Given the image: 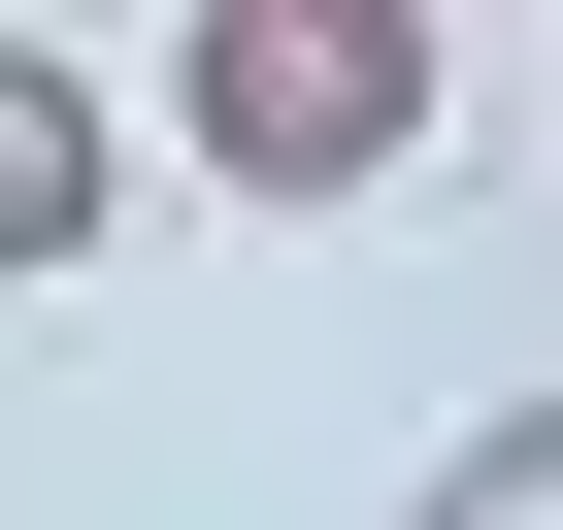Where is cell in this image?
I'll return each instance as SVG.
<instances>
[{
    "instance_id": "3",
    "label": "cell",
    "mask_w": 563,
    "mask_h": 530,
    "mask_svg": "<svg viewBox=\"0 0 563 530\" xmlns=\"http://www.w3.org/2000/svg\"><path fill=\"white\" fill-rule=\"evenodd\" d=\"M398 530H563V365H530V398H464V431H431V497H398Z\"/></svg>"
},
{
    "instance_id": "4",
    "label": "cell",
    "mask_w": 563,
    "mask_h": 530,
    "mask_svg": "<svg viewBox=\"0 0 563 530\" xmlns=\"http://www.w3.org/2000/svg\"><path fill=\"white\" fill-rule=\"evenodd\" d=\"M530 100H563V67H530Z\"/></svg>"
},
{
    "instance_id": "2",
    "label": "cell",
    "mask_w": 563,
    "mask_h": 530,
    "mask_svg": "<svg viewBox=\"0 0 563 530\" xmlns=\"http://www.w3.org/2000/svg\"><path fill=\"white\" fill-rule=\"evenodd\" d=\"M100 199H133V100H100L67 34H0V299H67V265H100Z\"/></svg>"
},
{
    "instance_id": "1",
    "label": "cell",
    "mask_w": 563,
    "mask_h": 530,
    "mask_svg": "<svg viewBox=\"0 0 563 530\" xmlns=\"http://www.w3.org/2000/svg\"><path fill=\"white\" fill-rule=\"evenodd\" d=\"M166 166L199 199H398L431 166V0H199L166 34Z\"/></svg>"
}]
</instances>
